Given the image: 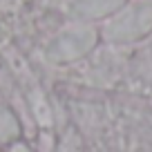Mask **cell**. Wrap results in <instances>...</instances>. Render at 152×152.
Listing matches in <instances>:
<instances>
[{
  "instance_id": "cell-3",
  "label": "cell",
  "mask_w": 152,
  "mask_h": 152,
  "mask_svg": "<svg viewBox=\"0 0 152 152\" xmlns=\"http://www.w3.org/2000/svg\"><path fill=\"white\" fill-rule=\"evenodd\" d=\"M121 0H83L81 9L87 11V14H105V11L114 9Z\"/></svg>"
},
{
  "instance_id": "cell-1",
  "label": "cell",
  "mask_w": 152,
  "mask_h": 152,
  "mask_svg": "<svg viewBox=\"0 0 152 152\" xmlns=\"http://www.w3.org/2000/svg\"><path fill=\"white\" fill-rule=\"evenodd\" d=\"M150 27H152V5H141L125 11L121 18L114 20L107 29V36L116 38V40H130V38L145 34Z\"/></svg>"
},
{
  "instance_id": "cell-4",
  "label": "cell",
  "mask_w": 152,
  "mask_h": 152,
  "mask_svg": "<svg viewBox=\"0 0 152 152\" xmlns=\"http://www.w3.org/2000/svg\"><path fill=\"white\" fill-rule=\"evenodd\" d=\"M61 152H78V141H76V137H74V134H72V137H65Z\"/></svg>"
},
{
  "instance_id": "cell-5",
  "label": "cell",
  "mask_w": 152,
  "mask_h": 152,
  "mask_svg": "<svg viewBox=\"0 0 152 152\" xmlns=\"http://www.w3.org/2000/svg\"><path fill=\"white\" fill-rule=\"evenodd\" d=\"M9 152H29V148L25 145V143H16V145H11Z\"/></svg>"
},
{
  "instance_id": "cell-2",
  "label": "cell",
  "mask_w": 152,
  "mask_h": 152,
  "mask_svg": "<svg viewBox=\"0 0 152 152\" xmlns=\"http://www.w3.org/2000/svg\"><path fill=\"white\" fill-rule=\"evenodd\" d=\"M20 128H18V119L9 110H5L0 105V141H9V139L18 137Z\"/></svg>"
}]
</instances>
